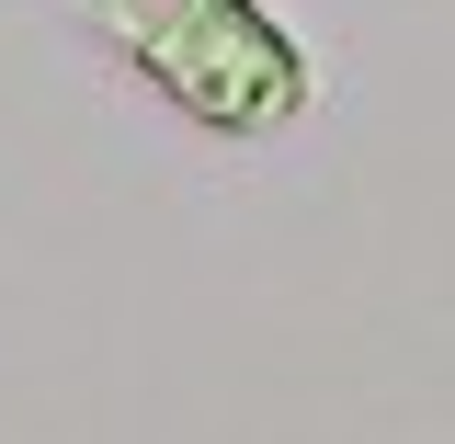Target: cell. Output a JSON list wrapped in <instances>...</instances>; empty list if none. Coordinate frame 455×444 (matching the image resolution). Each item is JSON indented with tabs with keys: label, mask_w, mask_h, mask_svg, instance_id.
I'll return each mask as SVG.
<instances>
[{
	"label": "cell",
	"mask_w": 455,
	"mask_h": 444,
	"mask_svg": "<svg viewBox=\"0 0 455 444\" xmlns=\"http://www.w3.org/2000/svg\"><path fill=\"white\" fill-rule=\"evenodd\" d=\"M92 35L205 137H284L319 92L262 0H92Z\"/></svg>",
	"instance_id": "1"
}]
</instances>
